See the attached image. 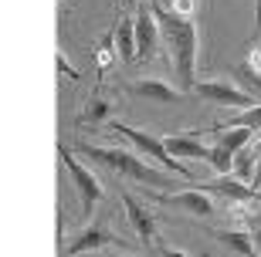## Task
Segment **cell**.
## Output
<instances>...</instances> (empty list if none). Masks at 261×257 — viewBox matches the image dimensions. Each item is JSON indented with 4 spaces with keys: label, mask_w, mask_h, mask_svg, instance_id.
I'll return each mask as SVG.
<instances>
[{
    "label": "cell",
    "mask_w": 261,
    "mask_h": 257,
    "mask_svg": "<svg viewBox=\"0 0 261 257\" xmlns=\"http://www.w3.org/2000/svg\"><path fill=\"white\" fill-rule=\"evenodd\" d=\"M149 7L156 14V24H160L166 51H170V65H173V75L180 81V92H194L197 88V27H194V20L173 14L166 0H149Z\"/></svg>",
    "instance_id": "6da1fadb"
},
{
    "label": "cell",
    "mask_w": 261,
    "mask_h": 257,
    "mask_svg": "<svg viewBox=\"0 0 261 257\" xmlns=\"http://www.w3.org/2000/svg\"><path fill=\"white\" fill-rule=\"evenodd\" d=\"M82 153L88 156L92 162H102V166H109L112 173H119V176H126V180L139 183V186H149V190H170V186H176L173 176H166L163 169H156V166H149L146 159H139L136 153H129V149H106V146H82Z\"/></svg>",
    "instance_id": "7a4b0ae2"
},
{
    "label": "cell",
    "mask_w": 261,
    "mask_h": 257,
    "mask_svg": "<svg viewBox=\"0 0 261 257\" xmlns=\"http://www.w3.org/2000/svg\"><path fill=\"white\" fill-rule=\"evenodd\" d=\"M109 132H112V135H122V139H129V142H133L136 149L146 156V159H153L156 166H163L166 173H173V176H184V180L197 183L194 169H190L187 162H180L176 156H170V149H166V139H160V135H149V132L136 129V125H126V122H112V125H109Z\"/></svg>",
    "instance_id": "3957f363"
},
{
    "label": "cell",
    "mask_w": 261,
    "mask_h": 257,
    "mask_svg": "<svg viewBox=\"0 0 261 257\" xmlns=\"http://www.w3.org/2000/svg\"><path fill=\"white\" fill-rule=\"evenodd\" d=\"M58 156H61V162H65V169H68V176H71V183H75L78 196H82V210H85V213H92V207L102 200V183L95 180V173L88 169V166H82V162L75 159V153H71L65 142H58Z\"/></svg>",
    "instance_id": "277c9868"
},
{
    "label": "cell",
    "mask_w": 261,
    "mask_h": 257,
    "mask_svg": "<svg viewBox=\"0 0 261 257\" xmlns=\"http://www.w3.org/2000/svg\"><path fill=\"white\" fill-rule=\"evenodd\" d=\"M136 58L139 61H153L163 48V34H160V24H156V14L149 7V0H143L139 7H136Z\"/></svg>",
    "instance_id": "5b68a950"
},
{
    "label": "cell",
    "mask_w": 261,
    "mask_h": 257,
    "mask_svg": "<svg viewBox=\"0 0 261 257\" xmlns=\"http://www.w3.org/2000/svg\"><path fill=\"white\" fill-rule=\"evenodd\" d=\"M194 95H197V98H203V102H214V105H227V108H238V112H244V108L258 105L251 92H244V88L231 85V81H197Z\"/></svg>",
    "instance_id": "8992f818"
},
{
    "label": "cell",
    "mask_w": 261,
    "mask_h": 257,
    "mask_svg": "<svg viewBox=\"0 0 261 257\" xmlns=\"http://www.w3.org/2000/svg\"><path fill=\"white\" fill-rule=\"evenodd\" d=\"M194 190L217 193V196H224V200H231V203H258V193H254L251 183L234 180L231 173H224V176H217V180H197ZM258 207H261V203H258Z\"/></svg>",
    "instance_id": "52a82bcc"
},
{
    "label": "cell",
    "mask_w": 261,
    "mask_h": 257,
    "mask_svg": "<svg viewBox=\"0 0 261 257\" xmlns=\"http://www.w3.org/2000/svg\"><path fill=\"white\" fill-rule=\"evenodd\" d=\"M146 200H153V203H166V207H180L187 210V213H194V217H211L214 213V200H211V193H203V190H184V193H160L153 190Z\"/></svg>",
    "instance_id": "ba28073f"
},
{
    "label": "cell",
    "mask_w": 261,
    "mask_h": 257,
    "mask_svg": "<svg viewBox=\"0 0 261 257\" xmlns=\"http://www.w3.org/2000/svg\"><path fill=\"white\" fill-rule=\"evenodd\" d=\"M122 207H126V217H129V223H133V230L143 237L146 250H153L156 247V217H153V210L146 207V203H139L129 190H122Z\"/></svg>",
    "instance_id": "9c48e42d"
},
{
    "label": "cell",
    "mask_w": 261,
    "mask_h": 257,
    "mask_svg": "<svg viewBox=\"0 0 261 257\" xmlns=\"http://www.w3.org/2000/svg\"><path fill=\"white\" fill-rule=\"evenodd\" d=\"M112 244L122 247V237L112 234L106 223H88V227H82L78 237L68 244V254L75 257V254H88V250H98V247H112Z\"/></svg>",
    "instance_id": "30bf717a"
},
{
    "label": "cell",
    "mask_w": 261,
    "mask_h": 257,
    "mask_svg": "<svg viewBox=\"0 0 261 257\" xmlns=\"http://www.w3.org/2000/svg\"><path fill=\"white\" fill-rule=\"evenodd\" d=\"M129 95L149 98V102H163V105H180V102H187V92H180V88H173V85H166V81H160V78H139V81H133V85H129Z\"/></svg>",
    "instance_id": "8fae6325"
},
{
    "label": "cell",
    "mask_w": 261,
    "mask_h": 257,
    "mask_svg": "<svg viewBox=\"0 0 261 257\" xmlns=\"http://www.w3.org/2000/svg\"><path fill=\"white\" fill-rule=\"evenodd\" d=\"M166 149H170V156H176V159H200L207 162V156H211V146H203L197 135L184 132V135H170L166 139Z\"/></svg>",
    "instance_id": "7c38bea8"
},
{
    "label": "cell",
    "mask_w": 261,
    "mask_h": 257,
    "mask_svg": "<svg viewBox=\"0 0 261 257\" xmlns=\"http://www.w3.org/2000/svg\"><path fill=\"white\" fill-rule=\"evenodd\" d=\"M211 132L217 135V146H224V149H231V153H238L241 146H248V142H258V139H261V129L254 132V129H238V125H214Z\"/></svg>",
    "instance_id": "4fadbf2b"
},
{
    "label": "cell",
    "mask_w": 261,
    "mask_h": 257,
    "mask_svg": "<svg viewBox=\"0 0 261 257\" xmlns=\"http://www.w3.org/2000/svg\"><path fill=\"white\" fill-rule=\"evenodd\" d=\"M214 237L221 240V244H227L238 257H258L251 234H244V230H227V227H224V230H214Z\"/></svg>",
    "instance_id": "5bb4252c"
},
{
    "label": "cell",
    "mask_w": 261,
    "mask_h": 257,
    "mask_svg": "<svg viewBox=\"0 0 261 257\" xmlns=\"http://www.w3.org/2000/svg\"><path fill=\"white\" fill-rule=\"evenodd\" d=\"M261 142V139H258ZM258 142H248V146H241L238 153H234V176L238 180H244V183H251V176H254V166H258Z\"/></svg>",
    "instance_id": "9a60e30c"
},
{
    "label": "cell",
    "mask_w": 261,
    "mask_h": 257,
    "mask_svg": "<svg viewBox=\"0 0 261 257\" xmlns=\"http://www.w3.org/2000/svg\"><path fill=\"white\" fill-rule=\"evenodd\" d=\"M238 78L248 81V85H254V88H261V44H251L248 58L238 65Z\"/></svg>",
    "instance_id": "2e32d148"
},
{
    "label": "cell",
    "mask_w": 261,
    "mask_h": 257,
    "mask_svg": "<svg viewBox=\"0 0 261 257\" xmlns=\"http://www.w3.org/2000/svg\"><path fill=\"white\" fill-rule=\"evenodd\" d=\"M116 51H119V61H133L136 58V24L133 20H122L116 27Z\"/></svg>",
    "instance_id": "e0dca14e"
},
{
    "label": "cell",
    "mask_w": 261,
    "mask_h": 257,
    "mask_svg": "<svg viewBox=\"0 0 261 257\" xmlns=\"http://www.w3.org/2000/svg\"><path fill=\"white\" fill-rule=\"evenodd\" d=\"M109 112H112V102H106V98H92V102L85 105V112L78 115V125H85V122H102Z\"/></svg>",
    "instance_id": "ac0fdd59"
},
{
    "label": "cell",
    "mask_w": 261,
    "mask_h": 257,
    "mask_svg": "<svg viewBox=\"0 0 261 257\" xmlns=\"http://www.w3.org/2000/svg\"><path fill=\"white\" fill-rule=\"evenodd\" d=\"M207 162H211L214 169L224 176V173L234 169V153H231V149H224V146H211V156H207Z\"/></svg>",
    "instance_id": "d6986e66"
},
{
    "label": "cell",
    "mask_w": 261,
    "mask_h": 257,
    "mask_svg": "<svg viewBox=\"0 0 261 257\" xmlns=\"http://www.w3.org/2000/svg\"><path fill=\"white\" fill-rule=\"evenodd\" d=\"M231 125H238V129H254V132H258L261 129V105H251V108L238 112L231 119Z\"/></svg>",
    "instance_id": "ffe728a7"
},
{
    "label": "cell",
    "mask_w": 261,
    "mask_h": 257,
    "mask_svg": "<svg viewBox=\"0 0 261 257\" xmlns=\"http://www.w3.org/2000/svg\"><path fill=\"white\" fill-rule=\"evenodd\" d=\"M166 4H170V10H173V14H180V17H187V20H194L197 0H166Z\"/></svg>",
    "instance_id": "44dd1931"
},
{
    "label": "cell",
    "mask_w": 261,
    "mask_h": 257,
    "mask_svg": "<svg viewBox=\"0 0 261 257\" xmlns=\"http://www.w3.org/2000/svg\"><path fill=\"white\" fill-rule=\"evenodd\" d=\"M58 71H61V75L68 78V81H75V78H78V71L71 68V61L65 58V51H58Z\"/></svg>",
    "instance_id": "7402d4cb"
},
{
    "label": "cell",
    "mask_w": 261,
    "mask_h": 257,
    "mask_svg": "<svg viewBox=\"0 0 261 257\" xmlns=\"http://www.w3.org/2000/svg\"><path fill=\"white\" fill-rule=\"evenodd\" d=\"M160 257H187L184 250H173V247H160Z\"/></svg>",
    "instance_id": "603a6c76"
},
{
    "label": "cell",
    "mask_w": 261,
    "mask_h": 257,
    "mask_svg": "<svg viewBox=\"0 0 261 257\" xmlns=\"http://www.w3.org/2000/svg\"><path fill=\"white\" fill-rule=\"evenodd\" d=\"M251 240H254V250H258V257H261V227L251 234Z\"/></svg>",
    "instance_id": "cb8c5ba5"
},
{
    "label": "cell",
    "mask_w": 261,
    "mask_h": 257,
    "mask_svg": "<svg viewBox=\"0 0 261 257\" xmlns=\"http://www.w3.org/2000/svg\"><path fill=\"white\" fill-rule=\"evenodd\" d=\"M254 31H261V0H258V17H254Z\"/></svg>",
    "instance_id": "d4e9b609"
},
{
    "label": "cell",
    "mask_w": 261,
    "mask_h": 257,
    "mask_svg": "<svg viewBox=\"0 0 261 257\" xmlns=\"http://www.w3.org/2000/svg\"><path fill=\"white\" fill-rule=\"evenodd\" d=\"M258 217H261V207H258Z\"/></svg>",
    "instance_id": "484cf974"
}]
</instances>
